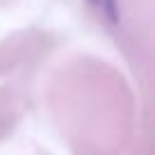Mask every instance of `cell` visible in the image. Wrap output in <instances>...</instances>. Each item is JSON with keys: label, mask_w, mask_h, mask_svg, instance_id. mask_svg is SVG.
<instances>
[{"label": "cell", "mask_w": 155, "mask_h": 155, "mask_svg": "<svg viewBox=\"0 0 155 155\" xmlns=\"http://www.w3.org/2000/svg\"><path fill=\"white\" fill-rule=\"evenodd\" d=\"M91 7L101 16H105L110 23H119V2L116 0H89Z\"/></svg>", "instance_id": "1"}]
</instances>
